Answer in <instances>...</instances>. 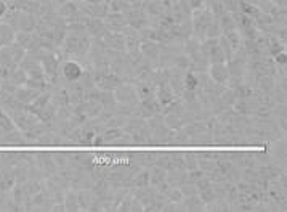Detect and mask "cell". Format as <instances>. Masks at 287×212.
<instances>
[{
    "label": "cell",
    "mask_w": 287,
    "mask_h": 212,
    "mask_svg": "<svg viewBox=\"0 0 287 212\" xmlns=\"http://www.w3.org/2000/svg\"><path fill=\"white\" fill-rule=\"evenodd\" d=\"M124 130L132 137V143H134V145H151L152 130L150 128L146 119L138 118V116L128 118L126 126H124Z\"/></svg>",
    "instance_id": "cell-1"
},
{
    "label": "cell",
    "mask_w": 287,
    "mask_h": 212,
    "mask_svg": "<svg viewBox=\"0 0 287 212\" xmlns=\"http://www.w3.org/2000/svg\"><path fill=\"white\" fill-rule=\"evenodd\" d=\"M93 145L104 146V145H134V143H132L130 135L126 130H122V127H106L95 135Z\"/></svg>",
    "instance_id": "cell-2"
},
{
    "label": "cell",
    "mask_w": 287,
    "mask_h": 212,
    "mask_svg": "<svg viewBox=\"0 0 287 212\" xmlns=\"http://www.w3.org/2000/svg\"><path fill=\"white\" fill-rule=\"evenodd\" d=\"M93 80H95V86L100 90H110V92H114L118 88L124 79L119 78L118 74L110 70H103V71H93Z\"/></svg>",
    "instance_id": "cell-3"
},
{
    "label": "cell",
    "mask_w": 287,
    "mask_h": 212,
    "mask_svg": "<svg viewBox=\"0 0 287 212\" xmlns=\"http://www.w3.org/2000/svg\"><path fill=\"white\" fill-rule=\"evenodd\" d=\"M12 119H13V122H14V126H16L18 130H21L22 134L30 130V128L38 122V118L36 114H32L30 111H28L24 106L12 111Z\"/></svg>",
    "instance_id": "cell-4"
},
{
    "label": "cell",
    "mask_w": 287,
    "mask_h": 212,
    "mask_svg": "<svg viewBox=\"0 0 287 212\" xmlns=\"http://www.w3.org/2000/svg\"><path fill=\"white\" fill-rule=\"evenodd\" d=\"M114 96L118 103L122 104H132V106H136L138 104V95H136V88L135 84L130 80H124L122 84L114 90Z\"/></svg>",
    "instance_id": "cell-5"
},
{
    "label": "cell",
    "mask_w": 287,
    "mask_h": 212,
    "mask_svg": "<svg viewBox=\"0 0 287 212\" xmlns=\"http://www.w3.org/2000/svg\"><path fill=\"white\" fill-rule=\"evenodd\" d=\"M103 111V106L98 100H84L79 104L72 106V112L74 114H79L85 119H93L96 118L100 112Z\"/></svg>",
    "instance_id": "cell-6"
},
{
    "label": "cell",
    "mask_w": 287,
    "mask_h": 212,
    "mask_svg": "<svg viewBox=\"0 0 287 212\" xmlns=\"http://www.w3.org/2000/svg\"><path fill=\"white\" fill-rule=\"evenodd\" d=\"M60 74L63 76V79L68 82L79 80L80 76L84 74V68L79 62H72V60H64L60 64Z\"/></svg>",
    "instance_id": "cell-7"
},
{
    "label": "cell",
    "mask_w": 287,
    "mask_h": 212,
    "mask_svg": "<svg viewBox=\"0 0 287 212\" xmlns=\"http://www.w3.org/2000/svg\"><path fill=\"white\" fill-rule=\"evenodd\" d=\"M286 188H287V186L282 185L278 178L270 180V182H268V186H266L268 196L278 204V206H281L282 210H286V201H287V200H286V194H287Z\"/></svg>",
    "instance_id": "cell-8"
},
{
    "label": "cell",
    "mask_w": 287,
    "mask_h": 212,
    "mask_svg": "<svg viewBox=\"0 0 287 212\" xmlns=\"http://www.w3.org/2000/svg\"><path fill=\"white\" fill-rule=\"evenodd\" d=\"M80 10L88 18L104 20L110 13V5H108V2H80Z\"/></svg>",
    "instance_id": "cell-9"
},
{
    "label": "cell",
    "mask_w": 287,
    "mask_h": 212,
    "mask_svg": "<svg viewBox=\"0 0 287 212\" xmlns=\"http://www.w3.org/2000/svg\"><path fill=\"white\" fill-rule=\"evenodd\" d=\"M208 78H210L216 84L226 86V82L230 79V72H228V66L226 63H210L208 64Z\"/></svg>",
    "instance_id": "cell-10"
},
{
    "label": "cell",
    "mask_w": 287,
    "mask_h": 212,
    "mask_svg": "<svg viewBox=\"0 0 287 212\" xmlns=\"http://www.w3.org/2000/svg\"><path fill=\"white\" fill-rule=\"evenodd\" d=\"M36 161L38 164V170H40V174H42V176H45V177L53 176V174H55L56 169H58L55 159H53V154L38 153V154H36Z\"/></svg>",
    "instance_id": "cell-11"
},
{
    "label": "cell",
    "mask_w": 287,
    "mask_h": 212,
    "mask_svg": "<svg viewBox=\"0 0 287 212\" xmlns=\"http://www.w3.org/2000/svg\"><path fill=\"white\" fill-rule=\"evenodd\" d=\"M174 128L167 127L166 124L158 126L152 128V138H151V145H170L174 137Z\"/></svg>",
    "instance_id": "cell-12"
},
{
    "label": "cell",
    "mask_w": 287,
    "mask_h": 212,
    "mask_svg": "<svg viewBox=\"0 0 287 212\" xmlns=\"http://www.w3.org/2000/svg\"><path fill=\"white\" fill-rule=\"evenodd\" d=\"M103 21H104V24L108 28V31H111V32H122L124 29L128 26L126 16H124V13L110 12V13H108V16Z\"/></svg>",
    "instance_id": "cell-13"
},
{
    "label": "cell",
    "mask_w": 287,
    "mask_h": 212,
    "mask_svg": "<svg viewBox=\"0 0 287 212\" xmlns=\"http://www.w3.org/2000/svg\"><path fill=\"white\" fill-rule=\"evenodd\" d=\"M85 32L90 36V39H103L104 34L108 32V28L103 20L100 18H90L85 26Z\"/></svg>",
    "instance_id": "cell-14"
},
{
    "label": "cell",
    "mask_w": 287,
    "mask_h": 212,
    "mask_svg": "<svg viewBox=\"0 0 287 212\" xmlns=\"http://www.w3.org/2000/svg\"><path fill=\"white\" fill-rule=\"evenodd\" d=\"M108 48L116 52H126V36L122 32H111L108 31L102 39Z\"/></svg>",
    "instance_id": "cell-15"
},
{
    "label": "cell",
    "mask_w": 287,
    "mask_h": 212,
    "mask_svg": "<svg viewBox=\"0 0 287 212\" xmlns=\"http://www.w3.org/2000/svg\"><path fill=\"white\" fill-rule=\"evenodd\" d=\"M140 52L143 53L144 58L158 63L159 55H160V44L154 42V40H144V42H142V45H140Z\"/></svg>",
    "instance_id": "cell-16"
},
{
    "label": "cell",
    "mask_w": 287,
    "mask_h": 212,
    "mask_svg": "<svg viewBox=\"0 0 287 212\" xmlns=\"http://www.w3.org/2000/svg\"><path fill=\"white\" fill-rule=\"evenodd\" d=\"M134 196L136 198V201L143 206V210L144 208L148 206V204H151L154 201V194H156V188H151V185L148 186H140V188H135L134 192Z\"/></svg>",
    "instance_id": "cell-17"
},
{
    "label": "cell",
    "mask_w": 287,
    "mask_h": 212,
    "mask_svg": "<svg viewBox=\"0 0 287 212\" xmlns=\"http://www.w3.org/2000/svg\"><path fill=\"white\" fill-rule=\"evenodd\" d=\"M40 94L38 90H34V88H30V87H18L16 90H14V94H13V96H14V100H16L20 104H29V103H32L36 98H37V95Z\"/></svg>",
    "instance_id": "cell-18"
},
{
    "label": "cell",
    "mask_w": 287,
    "mask_h": 212,
    "mask_svg": "<svg viewBox=\"0 0 287 212\" xmlns=\"http://www.w3.org/2000/svg\"><path fill=\"white\" fill-rule=\"evenodd\" d=\"M166 182L170 186H182L184 182H188V170H186L184 168L168 169Z\"/></svg>",
    "instance_id": "cell-19"
},
{
    "label": "cell",
    "mask_w": 287,
    "mask_h": 212,
    "mask_svg": "<svg viewBox=\"0 0 287 212\" xmlns=\"http://www.w3.org/2000/svg\"><path fill=\"white\" fill-rule=\"evenodd\" d=\"M80 12V0H66L60 6H58V13L60 16L63 18L64 21L72 18L74 14H77Z\"/></svg>",
    "instance_id": "cell-20"
},
{
    "label": "cell",
    "mask_w": 287,
    "mask_h": 212,
    "mask_svg": "<svg viewBox=\"0 0 287 212\" xmlns=\"http://www.w3.org/2000/svg\"><path fill=\"white\" fill-rule=\"evenodd\" d=\"M156 98L159 100V103L166 108V106H168L170 103H174L178 96L174 94V90L170 88V86L166 84V86H158V88H156Z\"/></svg>",
    "instance_id": "cell-21"
},
{
    "label": "cell",
    "mask_w": 287,
    "mask_h": 212,
    "mask_svg": "<svg viewBox=\"0 0 287 212\" xmlns=\"http://www.w3.org/2000/svg\"><path fill=\"white\" fill-rule=\"evenodd\" d=\"M98 102L102 103L104 111H110V112H114L116 106H118V100H116L114 92H110V90H100Z\"/></svg>",
    "instance_id": "cell-22"
},
{
    "label": "cell",
    "mask_w": 287,
    "mask_h": 212,
    "mask_svg": "<svg viewBox=\"0 0 287 212\" xmlns=\"http://www.w3.org/2000/svg\"><path fill=\"white\" fill-rule=\"evenodd\" d=\"M40 2L38 0H14L13 8H16L22 13H32L37 14L38 8H40Z\"/></svg>",
    "instance_id": "cell-23"
},
{
    "label": "cell",
    "mask_w": 287,
    "mask_h": 212,
    "mask_svg": "<svg viewBox=\"0 0 287 212\" xmlns=\"http://www.w3.org/2000/svg\"><path fill=\"white\" fill-rule=\"evenodd\" d=\"M96 200V196L93 194L90 188H84V190H77V201H79L80 210H88L92 208L93 201Z\"/></svg>",
    "instance_id": "cell-24"
},
{
    "label": "cell",
    "mask_w": 287,
    "mask_h": 212,
    "mask_svg": "<svg viewBox=\"0 0 287 212\" xmlns=\"http://www.w3.org/2000/svg\"><path fill=\"white\" fill-rule=\"evenodd\" d=\"M271 158H273V161L276 164H281V168H284L286 164V142L284 140H276L273 148H271Z\"/></svg>",
    "instance_id": "cell-25"
},
{
    "label": "cell",
    "mask_w": 287,
    "mask_h": 212,
    "mask_svg": "<svg viewBox=\"0 0 287 212\" xmlns=\"http://www.w3.org/2000/svg\"><path fill=\"white\" fill-rule=\"evenodd\" d=\"M182 204L184 210H202L206 209V204L199 198V194H191V196H183Z\"/></svg>",
    "instance_id": "cell-26"
},
{
    "label": "cell",
    "mask_w": 287,
    "mask_h": 212,
    "mask_svg": "<svg viewBox=\"0 0 287 212\" xmlns=\"http://www.w3.org/2000/svg\"><path fill=\"white\" fill-rule=\"evenodd\" d=\"M236 102H238V98H236L234 92H232L231 88H226V87H224V88H223V92L218 95V103H220V106H222V110H223V111H224V110H231L232 106H234Z\"/></svg>",
    "instance_id": "cell-27"
},
{
    "label": "cell",
    "mask_w": 287,
    "mask_h": 212,
    "mask_svg": "<svg viewBox=\"0 0 287 212\" xmlns=\"http://www.w3.org/2000/svg\"><path fill=\"white\" fill-rule=\"evenodd\" d=\"M274 87H276L274 76H258L257 84H255V88H258L265 94H271Z\"/></svg>",
    "instance_id": "cell-28"
},
{
    "label": "cell",
    "mask_w": 287,
    "mask_h": 212,
    "mask_svg": "<svg viewBox=\"0 0 287 212\" xmlns=\"http://www.w3.org/2000/svg\"><path fill=\"white\" fill-rule=\"evenodd\" d=\"M166 177H167V170L159 168V166H152L150 168V185L152 186H158L162 182H166Z\"/></svg>",
    "instance_id": "cell-29"
},
{
    "label": "cell",
    "mask_w": 287,
    "mask_h": 212,
    "mask_svg": "<svg viewBox=\"0 0 287 212\" xmlns=\"http://www.w3.org/2000/svg\"><path fill=\"white\" fill-rule=\"evenodd\" d=\"M150 185V169H140L134 178H132V188H140V186H148Z\"/></svg>",
    "instance_id": "cell-30"
},
{
    "label": "cell",
    "mask_w": 287,
    "mask_h": 212,
    "mask_svg": "<svg viewBox=\"0 0 287 212\" xmlns=\"http://www.w3.org/2000/svg\"><path fill=\"white\" fill-rule=\"evenodd\" d=\"M224 36H226V39H228V42H230V45H231L232 52H236V50H239V48L242 47L244 37L241 36V32H239L238 29H232V31L226 32Z\"/></svg>",
    "instance_id": "cell-31"
},
{
    "label": "cell",
    "mask_w": 287,
    "mask_h": 212,
    "mask_svg": "<svg viewBox=\"0 0 287 212\" xmlns=\"http://www.w3.org/2000/svg\"><path fill=\"white\" fill-rule=\"evenodd\" d=\"M218 22H220V28H222L223 34H226V32L232 31V29H236V22H234V20H232V14L230 12L223 13L222 16L218 18Z\"/></svg>",
    "instance_id": "cell-32"
},
{
    "label": "cell",
    "mask_w": 287,
    "mask_h": 212,
    "mask_svg": "<svg viewBox=\"0 0 287 212\" xmlns=\"http://www.w3.org/2000/svg\"><path fill=\"white\" fill-rule=\"evenodd\" d=\"M64 210H69V212H72V210H80L79 208V201H77V192H72V190H69L66 194H64Z\"/></svg>",
    "instance_id": "cell-33"
},
{
    "label": "cell",
    "mask_w": 287,
    "mask_h": 212,
    "mask_svg": "<svg viewBox=\"0 0 287 212\" xmlns=\"http://www.w3.org/2000/svg\"><path fill=\"white\" fill-rule=\"evenodd\" d=\"M6 80H10L12 84H14L16 87H21L22 84H26V80H28V74L26 71L22 70V68H16V70H13L12 74H10V78L6 79Z\"/></svg>",
    "instance_id": "cell-34"
},
{
    "label": "cell",
    "mask_w": 287,
    "mask_h": 212,
    "mask_svg": "<svg viewBox=\"0 0 287 212\" xmlns=\"http://www.w3.org/2000/svg\"><path fill=\"white\" fill-rule=\"evenodd\" d=\"M222 28H220V22H218V18H214L210 24L207 26L206 29V39H218L222 36Z\"/></svg>",
    "instance_id": "cell-35"
},
{
    "label": "cell",
    "mask_w": 287,
    "mask_h": 212,
    "mask_svg": "<svg viewBox=\"0 0 287 212\" xmlns=\"http://www.w3.org/2000/svg\"><path fill=\"white\" fill-rule=\"evenodd\" d=\"M16 128V126H14L13 119L10 114H6L5 111H0V130H2V134L5 132H12Z\"/></svg>",
    "instance_id": "cell-36"
},
{
    "label": "cell",
    "mask_w": 287,
    "mask_h": 212,
    "mask_svg": "<svg viewBox=\"0 0 287 212\" xmlns=\"http://www.w3.org/2000/svg\"><path fill=\"white\" fill-rule=\"evenodd\" d=\"M232 92H234L236 98L238 100H242V98H249L252 96L254 94V87H250L249 84H246V82H242V84H239L236 88H231Z\"/></svg>",
    "instance_id": "cell-37"
},
{
    "label": "cell",
    "mask_w": 287,
    "mask_h": 212,
    "mask_svg": "<svg viewBox=\"0 0 287 212\" xmlns=\"http://www.w3.org/2000/svg\"><path fill=\"white\" fill-rule=\"evenodd\" d=\"M108 5H110V12L124 13L132 4L128 2V0H110V2H108Z\"/></svg>",
    "instance_id": "cell-38"
},
{
    "label": "cell",
    "mask_w": 287,
    "mask_h": 212,
    "mask_svg": "<svg viewBox=\"0 0 287 212\" xmlns=\"http://www.w3.org/2000/svg\"><path fill=\"white\" fill-rule=\"evenodd\" d=\"M183 168L186 170H191V169H196L198 168L196 153H183Z\"/></svg>",
    "instance_id": "cell-39"
},
{
    "label": "cell",
    "mask_w": 287,
    "mask_h": 212,
    "mask_svg": "<svg viewBox=\"0 0 287 212\" xmlns=\"http://www.w3.org/2000/svg\"><path fill=\"white\" fill-rule=\"evenodd\" d=\"M166 196L168 198V201H172V202H182V200H183V193L180 192L178 186H168L166 192Z\"/></svg>",
    "instance_id": "cell-40"
},
{
    "label": "cell",
    "mask_w": 287,
    "mask_h": 212,
    "mask_svg": "<svg viewBox=\"0 0 287 212\" xmlns=\"http://www.w3.org/2000/svg\"><path fill=\"white\" fill-rule=\"evenodd\" d=\"M199 198L202 200V202L207 206V204H210V202H214L216 200V196H215L214 188L208 186V188H206V190H200L199 192Z\"/></svg>",
    "instance_id": "cell-41"
},
{
    "label": "cell",
    "mask_w": 287,
    "mask_h": 212,
    "mask_svg": "<svg viewBox=\"0 0 287 212\" xmlns=\"http://www.w3.org/2000/svg\"><path fill=\"white\" fill-rule=\"evenodd\" d=\"M180 188V192L183 193V196H191V194H199V190L194 184H190V182H184V184Z\"/></svg>",
    "instance_id": "cell-42"
},
{
    "label": "cell",
    "mask_w": 287,
    "mask_h": 212,
    "mask_svg": "<svg viewBox=\"0 0 287 212\" xmlns=\"http://www.w3.org/2000/svg\"><path fill=\"white\" fill-rule=\"evenodd\" d=\"M53 159H55V162L58 168H68L69 166V154L68 153H53Z\"/></svg>",
    "instance_id": "cell-43"
},
{
    "label": "cell",
    "mask_w": 287,
    "mask_h": 212,
    "mask_svg": "<svg viewBox=\"0 0 287 212\" xmlns=\"http://www.w3.org/2000/svg\"><path fill=\"white\" fill-rule=\"evenodd\" d=\"M222 4L224 6V10L230 12V13H234V12H239V0H222Z\"/></svg>",
    "instance_id": "cell-44"
},
{
    "label": "cell",
    "mask_w": 287,
    "mask_h": 212,
    "mask_svg": "<svg viewBox=\"0 0 287 212\" xmlns=\"http://www.w3.org/2000/svg\"><path fill=\"white\" fill-rule=\"evenodd\" d=\"M204 176V172L200 170L199 168H196V169H191V170H188V182L190 184H196V182Z\"/></svg>",
    "instance_id": "cell-45"
},
{
    "label": "cell",
    "mask_w": 287,
    "mask_h": 212,
    "mask_svg": "<svg viewBox=\"0 0 287 212\" xmlns=\"http://www.w3.org/2000/svg\"><path fill=\"white\" fill-rule=\"evenodd\" d=\"M196 186H198V190L200 192V190H206V188H208V186H212V180L210 178H208L207 176H206V174H204V176L202 177H200L198 182H196V184H194Z\"/></svg>",
    "instance_id": "cell-46"
},
{
    "label": "cell",
    "mask_w": 287,
    "mask_h": 212,
    "mask_svg": "<svg viewBox=\"0 0 287 212\" xmlns=\"http://www.w3.org/2000/svg\"><path fill=\"white\" fill-rule=\"evenodd\" d=\"M6 12H8V5H6V2H4V0H0V18H4Z\"/></svg>",
    "instance_id": "cell-47"
},
{
    "label": "cell",
    "mask_w": 287,
    "mask_h": 212,
    "mask_svg": "<svg viewBox=\"0 0 287 212\" xmlns=\"http://www.w3.org/2000/svg\"><path fill=\"white\" fill-rule=\"evenodd\" d=\"M273 2L279 6V8H286V2H287V0H273Z\"/></svg>",
    "instance_id": "cell-48"
},
{
    "label": "cell",
    "mask_w": 287,
    "mask_h": 212,
    "mask_svg": "<svg viewBox=\"0 0 287 212\" xmlns=\"http://www.w3.org/2000/svg\"><path fill=\"white\" fill-rule=\"evenodd\" d=\"M239 2H242V4H252V5H257V4H258V0H239Z\"/></svg>",
    "instance_id": "cell-49"
},
{
    "label": "cell",
    "mask_w": 287,
    "mask_h": 212,
    "mask_svg": "<svg viewBox=\"0 0 287 212\" xmlns=\"http://www.w3.org/2000/svg\"><path fill=\"white\" fill-rule=\"evenodd\" d=\"M80 2H106V0H80Z\"/></svg>",
    "instance_id": "cell-50"
},
{
    "label": "cell",
    "mask_w": 287,
    "mask_h": 212,
    "mask_svg": "<svg viewBox=\"0 0 287 212\" xmlns=\"http://www.w3.org/2000/svg\"><path fill=\"white\" fill-rule=\"evenodd\" d=\"M2 82H4V79H2V78H0V87H2Z\"/></svg>",
    "instance_id": "cell-51"
},
{
    "label": "cell",
    "mask_w": 287,
    "mask_h": 212,
    "mask_svg": "<svg viewBox=\"0 0 287 212\" xmlns=\"http://www.w3.org/2000/svg\"><path fill=\"white\" fill-rule=\"evenodd\" d=\"M58 2H60V5H61V4H63V2H66V0H58Z\"/></svg>",
    "instance_id": "cell-52"
}]
</instances>
